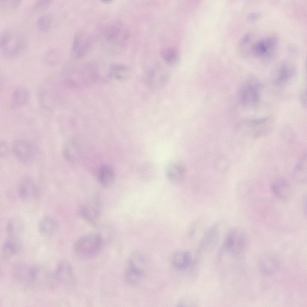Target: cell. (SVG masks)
Masks as SVG:
<instances>
[{
	"mask_svg": "<svg viewBox=\"0 0 307 307\" xmlns=\"http://www.w3.org/2000/svg\"><path fill=\"white\" fill-rule=\"evenodd\" d=\"M103 245L101 235L96 232L85 234L75 242L73 249L78 256L88 259L96 256L100 251Z\"/></svg>",
	"mask_w": 307,
	"mask_h": 307,
	"instance_id": "6da1fadb",
	"label": "cell"
},
{
	"mask_svg": "<svg viewBox=\"0 0 307 307\" xmlns=\"http://www.w3.org/2000/svg\"><path fill=\"white\" fill-rule=\"evenodd\" d=\"M26 43L20 36H14L9 31L3 32L0 39V52L2 56L8 59L16 58L25 50Z\"/></svg>",
	"mask_w": 307,
	"mask_h": 307,
	"instance_id": "7a4b0ae2",
	"label": "cell"
},
{
	"mask_svg": "<svg viewBox=\"0 0 307 307\" xmlns=\"http://www.w3.org/2000/svg\"><path fill=\"white\" fill-rule=\"evenodd\" d=\"M247 238L245 232L241 229L233 228L227 232L223 243V246L226 251L233 255H237L245 249Z\"/></svg>",
	"mask_w": 307,
	"mask_h": 307,
	"instance_id": "3957f363",
	"label": "cell"
},
{
	"mask_svg": "<svg viewBox=\"0 0 307 307\" xmlns=\"http://www.w3.org/2000/svg\"><path fill=\"white\" fill-rule=\"evenodd\" d=\"M260 84L256 79L249 80L240 88L239 97L241 103L246 106H253L258 103L260 97Z\"/></svg>",
	"mask_w": 307,
	"mask_h": 307,
	"instance_id": "277c9868",
	"label": "cell"
},
{
	"mask_svg": "<svg viewBox=\"0 0 307 307\" xmlns=\"http://www.w3.org/2000/svg\"><path fill=\"white\" fill-rule=\"evenodd\" d=\"M278 39L275 36H269L256 42L250 48L252 54L261 59H268L275 54L277 47Z\"/></svg>",
	"mask_w": 307,
	"mask_h": 307,
	"instance_id": "5b68a950",
	"label": "cell"
},
{
	"mask_svg": "<svg viewBox=\"0 0 307 307\" xmlns=\"http://www.w3.org/2000/svg\"><path fill=\"white\" fill-rule=\"evenodd\" d=\"M12 150L16 157L21 162L28 163L33 161L35 149L32 144L24 139H18L13 143Z\"/></svg>",
	"mask_w": 307,
	"mask_h": 307,
	"instance_id": "8992f818",
	"label": "cell"
},
{
	"mask_svg": "<svg viewBox=\"0 0 307 307\" xmlns=\"http://www.w3.org/2000/svg\"><path fill=\"white\" fill-rule=\"evenodd\" d=\"M18 191L22 200L29 204L37 201L40 195L37 185L33 180L29 178H25L21 181Z\"/></svg>",
	"mask_w": 307,
	"mask_h": 307,
	"instance_id": "52a82bcc",
	"label": "cell"
},
{
	"mask_svg": "<svg viewBox=\"0 0 307 307\" xmlns=\"http://www.w3.org/2000/svg\"><path fill=\"white\" fill-rule=\"evenodd\" d=\"M127 36L126 29L118 22L110 25L104 32L105 40L111 46H121L126 40Z\"/></svg>",
	"mask_w": 307,
	"mask_h": 307,
	"instance_id": "ba28073f",
	"label": "cell"
},
{
	"mask_svg": "<svg viewBox=\"0 0 307 307\" xmlns=\"http://www.w3.org/2000/svg\"><path fill=\"white\" fill-rule=\"evenodd\" d=\"M296 68L294 64L287 59L282 61L277 69L274 79L275 84L282 86L289 83L294 76Z\"/></svg>",
	"mask_w": 307,
	"mask_h": 307,
	"instance_id": "9c48e42d",
	"label": "cell"
},
{
	"mask_svg": "<svg viewBox=\"0 0 307 307\" xmlns=\"http://www.w3.org/2000/svg\"><path fill=\"white\" fill-rule=\"evenodd\" d=\"M36 273V266L19 264L14 267L13 273L16 280L26 284L33 285Z\"/></svg>",
	"mask_w": 307,
	"mask_h": 307,
	"instance_id": "30bf717a",
	"label": "cell"
},
{
	"mask_svg": "<svg viewBox=\"0 0 307 307\" xmlns=\"http://www.w3.org/2000/svg\"><path fill=\"white\" fill-rule=\"evenodd\" d=\"M54 277L60 284L67 285L73 283L74 278L72 268L67 261L63 260L58 264Z\"/></svg>",
	"mask_w": 307,
	"mask_h": 307,
	"instance_id": "8fae6325",
	"label": "cell"
},
{
	"mask_svg": "<svg viewBox=\"0 0 307 307\" xmlns=\"http://www.w3.org/2000/svg\"><path fill=\"white\" fill-rule=\"evenodd\" d=\"M58 227L57 221L52 217L45 216L42 217L38 224V231L43 236L48 237L55 233Z\"/></svg>",
	"mask_w": 307,
	"mask_h": 307,
	"instance_id": "7c38bea8",
	"label": "cell"
},
{
	"mask_svg": "<svg viewBox=\"0 0 307 307\" xmlns=\"http://www.w3.org/2000/svg\"><path fill=\"white\" fill-rule=\"evenodd\" d=\"M90 41L88 37L84 34L76 35L73 40L72 48L73 54L78 58L84 56L89 48Z\"/></svg>",
	"mask_w": 307,
	"mask_h": 307,
	"instance_id": "4fadbf2b",
	"label": "cell"
},
{
	"mask_svg": "<svg viewBox=\"0 0 307 307\" xmlns=\"http://www.w3.org/2000/svg\"><path fill=\"white\" fill-rule=\"evenodd\" d=\"M25 229L24 220L19 216L12 217L7 222L6 229L9 237L19 238Z\"/></svg>",
	"mask_w": 307,
	"mask_h": 307,
	"instance_id": "5bb4252c",
	"label": "cell"
},
{
	"mask_svg": "<svg viewBox=\"0 0 307 307\" xmlns=\"http://www.w3.org/2000/svg\"><path fill=\"white\" fill-rule=\"evenodd\" d=\"M138 264L133 260H129V266L124 276L125 281L130 285H135L138 283L143 276L142 270Z\"/></svg>",
	"mask_w": 307,
	"mask_h": 307,
	"instance_id": "9a60e30c",
	"label": "cell"
},
{
	"mask_svg": "<svg viewBox=\"0 0 307 307\" xmlns=\"http://www.w3.org/2000/svg\"><path fill=\"white\" fill-rule=\"evenodd\" d=\"M22 249V245L19 238L9 237L4 242L2 248L3 256L9 258L18 254Z\"/></svg>",
	"mask_w": 307,
	"mask_h": 307,
	"instance_id": "2e32d148",
	"label": "cell"
},
{
	"mask_svg": "<svg viewBox=\"0 0 307 307\" xmlns=\"http://www.w3.org/2000/svg\"><path fill=\"white\" fill-rule=\"evenodd\" d=\"M191 260L190 253L186 250H180L174 254L172 262L174 267L180 270L186 269L189 265Z\"/></svg>",
	"mask_w": 307,
	"mask_h": 307,
	"instance_id": "e0dca14e",
	"label": "cell"
},
{
	"mask_svg": "<svg viewBox=\"0 0 307 307\" xmlns=\"http://www.w3.org/2000/svg\"><path fill=\"white\" fill-rule=\"evenodd\" d=\"M97 203L95 200L92 203L84 204L81 206L80 209V212L82 216L87 221L91 223L95 222L100 215V211Z\"/></svg>",
	"mask_w": 307,
	"mask_h": 307,
	"instance_id": "ac0fdd59",
	"label": "cell"
},
{
	"mask_svg": "<svg viewBox=\"0 0 307 307\" xmlns=\"http://www.w3.org/2000/svg\"><path fill=\"white\" fill-rule=\"evenodd\" d=\"M271 188L274 195L281 199H285L290 195L291 190L289 184L283 178H278L273 182Z\"/></svg>",
	"mask_w": 307,
	"mask_h": 307,
	"instance_id": "d6986e66",
	"label": "cell"
},
{
	"mask_svg": "<svg viewBox=\"0 0 307 307\" xmlns=\"http://www.w3.org/2000/svg\"><path fill=\"white\" fill-rule=\"evenodd\" d=\"M98 177L101 185L104 187H109L113 183L115 178L113 170L109 165H104L100 168Z\"/></svg>",
	"mask_w": 307,
	"mask_h": 307,
	"instance_id": "ffe728a7",
	"label": "cell"
},
{
	"mask_svg": "<svg viewBox=\"0 0 307 307\" xmlns=\"http://www.w3.org/2000/svg\"><path fill=\"white\" fill-rule=\"evenodd\" d=\"M28 98V91L26 88L22 87L17 88L12 96V106L15 108L21 107L26 103Z\"/></svg>",
	"mask_w": 307,
	"mask_h": 307,
	"instance_id": "44dd1931",
	"label": "cell"
},
{
	"mask_svg": "<svg viewBox=\"0 0 307 307\" xmlns=\"http://www.w3.org/2000/svg\"><path fill=\"white\" fill-rule=\"evenodd\" d=\"M278 264L276 258L268 255L263 256L260 262V267L261 271L267 274H271L276 272Z\"/></svg>",
	"mask_w": 307,
	"mask_h": 307,
	"instance_id": "7402d4cb",
	"label": "cell"
},
{
	"mask_svg": "<svg viewBox=\"0 0 307 307\" xmlns=\"http://www.w3.org/2000/svg\"><path fill=\"white\" fill-rule=\"evenodd\" d=\"M292 176L296 181L305 182L307 178V159L306 155H304L296 165L293 172Z\"/></svg>",
	"mask_w": 307,
	"mask_h": 307,
	"instance_id": "603a6c76",
	"label": "cell"
},
{
	"mask_svg": "<svg viewBox=\"0 0 307 307\" xmlns=\"http://www.w3.org/2000/svg\"><path fill=\"white\" fill-rule=\"evenodd\" d=\"M166 175L170 180L174 182H179L184 177L185 171L180 165L173 163L169 165L166 170Z\"/></svg>",
	"mask_w": 307,
	"mask_h": 307,
	"instance_id": "cb8c5ba5",
	"label": "cell"
},
{
	"mask_svg": "<svg viewBox=\"0 0 307 307\" xmlns=\"http://www.w3.org/2000/svg\"><path fill=\"white\" fill-rule=\"evenodd\" d=\"M160 55L165 63L169 65L176 64L178 59V55L177 51L174 48L167 47L163 49Z\"/></svg>",
	"mask_w": 307,
	"mask_h": 307,
	"instance_id": "d4e9b609",
	"label": "cell"
},
{
	"mask_svg": "<svg viewBox=\"0 0 307 307\" xmlns=\"http://www.w3.org/2000/svg\"><path fill=\"white\" fill-rule=\"evenodd\" d=\"M60 60V54L56 49L52 48L45 53L43 61L46 64L51 66L56 65Z\"/></svg>",
	"mask_w": 307,
	"mask_h": 307,
	"instance_id": "484cf974",
	"label": "cell"
},
{
	"mask_svg": "<svg viewBox=\"0 0 307 307\" xmlns=\"http://www.w3.org/2000/svg\"><path fill=\"white\" fill-rule=\"evenodd\" d=\"M53 19V15L50 13L43 14L37 20V25L38 28L42 31H46L50 28Z\"/></svg>",
	"mask_w": 307,
	"mask_h": 307,
	"instance_id": "4316f807",
	"label": "cell"
},
{
	"mask_svg": "<svg viewBox=\"0 0 307 307\" xmlns=\"http://www.w3.org/2000/svg\"><path fill=\"white\" fill-rule=\"evenodd\" d=\"M20 0H0V7L6 9H13L18 7L21 3Z\"/></svg>",
	"mask_w": 307,
	"mask_h": 307,
	"instance_id": "83f0119b",
	"label": "cell"
},
{
	"mask_svg": "<svg viewBox=\"0 0 307 307\" xmlns=\"http://www.w3.org/2000/svg\"><path fill=\"white\" fill-rule=\"evenodd\" d=\"M53 1L51 0H40L37 1L34 4L33 9L35 10H43L48 8Z\"/></svg>",
	"mask_w": 307,
	"mask_h": 307,
	"instance_id": "f1b7e54d",
	"label": "cell"
},
{
	"mask_svg": "<svg viewBox=\"0 0 307 307\" xmlns=\"http://www.w3.org/2000/svg\"><path fill=\"white\" fill-rule=\"evenodd\" d=\"M1 156H4L8 154L9 148L7 144L5 142L2 141L0 144Z\"/></svg>",
	"mask_w": 307,
	"mask_h": 307,
	"instance_id": "f546056e",
	"label": "cell"
},
{
	"mask_svg": "<svg viewBox=\"0 0 307 307\" xmlns=\"http://www.w3.org/2000/svg\"><path fill=\"white\" fill-rule=\"evenodd\" d=\"M260 15L261 14L259 12H252L248 15L247 16V20L249 22H255L259 18Z\"/></svg>",
	"mask_w": 307,
	"mask_h": 307,
	"instance_id": "4dcf8cb0",
	"label": "cell"
},
{
	"mask_svg": "<svg viewBox=\"0 0 307 307\" xmlns=\"http://www.w3.org/2000/svg\"><path fill=\"white\" fill-rule=\"evenodd\" d=\"M306 90H304L301 93L300 99L302 106L304 108L306 107Z\"/></svg>",
	"mask_w": 307,
	"mask_h": 307,
	"instance_id": "1f68e13d",
	"label": "cell"
},
{
	"mask_svg": "<svg viewBox=\"0 0 307 307\" xmlns=\"http://www.w3.org/2000/svg\"><path fill=\"white\" fill-rule=\"evenodd\" d=\"M103 1V2H104L105 3H109L110 2H112V0H103V1Z\"/></svg>",
	"mask_w": 307,
	"mask_h": 307,
	"instance_id": "d6a6232c",
	"label": "cell"
}]
</instances>
